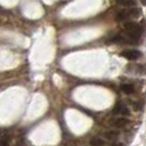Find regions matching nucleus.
<instances>
[{
	"mask_svg": "<svg viewBox=\"0 0 146 146\" xmlns=\"http://www.w3.org/2000/svg\"><path fill=\"white\" fill-rule=\"evenodd\" d=\"M139 13V10H137V9L129 10V11H121L117 15V21H123V20H126V19L132 18V17H136Z\"/></svg>",
	"mask_w": 146,
	"mask_h": 146,
	"instance_id": "2",
	"label": "nucleus"
},
{
	"mask_svg": "<svg viewBox=\"0 0 146 146\" xmlns=\"http://www.w3.org/2000/svg\"><path fill=\"white\" fill-rule=\"evenodd\" d=\"M124 28L126 30V32L129 33V35L133 38H139L142 34L141 27L135 22H126V23H124Z\"/></svg>",
	"mask_w": 146,
	"mask_h": 146,
	"instance_id": "1",
	"label": "nucleus"
},
{
	"mask_svg": "<svg viewBox=\"0 0 146 146\" xmlns=\"http://www.w3.org/2000/svg\"><path fill=\"white\" fill-rule=\"evenodd\" d=\"M121 90L126 94V95H130V94H133L134 92V86L133 85H130V84H125V85H122L121 86Z\"/></svg>",
	"mask_w": 146,
	"mask_h": 146,
	"instance_id": "4",
	"label": "nucleus"
},
{
	"mask_svg": "<svg viewBox=\"0 0 146 146\" xmlns=\"http://www.w3.org/2000/svg\"><path fill=\"white\" fill-rule=\"evenodd\" d=\"M120 112L122 113V114H125V115H127V114H130V111H129V109L125 107V106H123L122 103H121V108H120Z\"/></svg>",
	"mask_w": 146,
	"mask_h": 146,
	"instance_id": "10",
	"label": "nucleus"
},
{
	"mask_svg": "<svg viewBox=\"0 0 146 146\" xmlns=\"http://www.w3.org/2000/svg\"><path fill=\"white\" fill-rule=\"evenodd\" d=\"M115 146H123L122 144H117V145H115Z\"/></svg>",
	"mask_w": 146,
	"mask_h": 146,
	"instance_id": "12",
	"label": "nucleus"
},
{
	"mask_svg": "<svg viewBox=\"0 0 146 146\" xmlns=\"http://www.w3.org/2000/svg\"><path fill=\"white\" fill-rule=\"evenodd\" d=\"M117 2L121 6H134L135 0H117Z\"/></svg>",
	"mask_w": 146,
	"mask_h": 146,
	"instance_id": "7",
	"label": "nucleus"
},
{
	"mask_svg": "<svg viewBox=\"0 0 146 146\" xmlns=\"http://www.w3.org/2000/svg\"><path fill=\"white\" fill-rule=\"evenodd\" d=\"M0 146H9V137L7 135L0 136Z\"/></svg>",
	"mask_w": 146,
	"mask_h": 146,
	"instance_id": "8",
	"label": "nucleus"
},
{
	"mask_svg": "<svg viewBox=\"0 0 146 146\" xmlns=\"http://www.w3.org/2000/svg\"><path fill=\"white\" fill-rule=\"evenodd\" d=\"M117 135H119V133H117V132H114V131H110V132H107V133H106V137H108L109 139H115Z\"/></svg>",
	"mask_w": 146,
	"mask_h": 146,
	"instance_id": "9",
	"label": "nucleus"
},
{
	"mask_svg": "<svg viewBox=\"0 0 146 146\" xmlns=\"http://www.w3.org/2000/svg\"><path fill=\"white\" fill-rule=\"evenodd\" d=\"M141 2H142V5H143V6H145L146 5V0H141Z\"/></svg>",
	"mask_w": 146,
	"mask_h": 146,
	"instance_id": "11",
	"label": "nucleus"
},
{
	"mask_svg": "<svg viewBox=\"0 0 146 146\" xmlns=\"http://www.w3.org/2000/svg\"><path fill=\"white\" fill-rule=\"evenodd\" d=\"M127 122H129V121H127L126 119H117L113 124L115 125L117 127H123V126H125V125L127 124Z\"/></svg>",
	"mask_w": 146,
	"mask_h": 146,
	"instance_id": "5",
	"label": "nucleus"
},
{
	"mask_svg": "<svg viewBox=\"0 0 146 146\" xmlns=\"http://www.w3.org/2000/svg\"><path fill=\"white\" fill-rule=\"evenodd\" d=\"M141 55H142V53L136 50H125L121 53V56H123L126 59H130V60H135V59L139 58Z\"/></svg>",
	"mask_w": 146,
	"mask_h": 146,
	"instance_id": "3",
	"label": "nucleus"
},
{
	"mask_svg": "<svg viewBox=\"0 0 146 146\" xmlns=\"http://www.w3.org/2000/svg\"><path fill=\"white\" fill-rule=\"evenodd\" d=\"M103 144H104V142L100 137H94L90 141V145L91 146H102Z\"/></svg>",
	"mask_w": 146,
	"mask_h": 146,
	"instance_id": "6",
	"label": "nucleus"
}]
</instances>
